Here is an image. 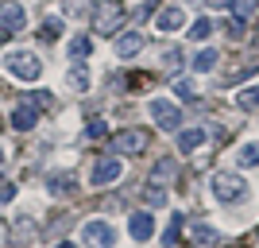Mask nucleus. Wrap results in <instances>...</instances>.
Masks as SVG:
<instances>
[{
    "label": "nucleus",
    "instance_id": "obj_25",
    "mask_svg": "<svg viewBox=\"0 0 259 248\" xmlns=\"http://www.w3.org/2000/svg\"><path fill=\"white\" fill-rule=\"evenodd\" d=\"M232 8H236V16H240V20H248L251 12H255V0H232Z\"/></svg>",
    "mask_w": 259,
    "mask_h": 248
},
{
    "label": "nucleus",
    "instance_id": "obj_8",
    "mask_svg": "<svg viewBox=\"0 0 259 248\" xmlns=\"http://www.w3.org/2000/svg\"><path fill=\"white\" fill-rule=\"evenodd\" d=\"M120 179V159L116 155H101L97 167H93V174H89V183L93 186H108V183H116Z\"/></svg>",
    "mask_w": 259,
    "mask_h": 248
},
{
    "label": "nucleus",
    "instance_id": "obj_28",
    "mask_svg": "<svg viewBox=\"0 0 259 248\" xmlns=\"http://www.w3.org/2000/svg\"><path fill=\"white\" fill-rule=\"evenodd\" d=\"M228 35H232V39H244V20H240V16H232V20H228V27H225Z\"/></svg>",
    "mask_w": 259,
    "mask_h": 248
},
{
    "label": "nucleus",
    "instance_id": "obj_5",
    "mask_svg": "<svg viewBox=\"0 0 259 248\" xmlns=\"http://www.w3.org/2000/svg\"><path fill=\"white\" fill-rule=\"evenodd\" d=\"M81 244L85 248H112L116 244V229L108 221H85L81 225Z\"/></svg>",
    "mask_w": 259,
    "mask_h": 248
},
{
    "label": "nucleus",
    "instance_id": "obj_24",
    "mask_svg": "<svg viewBox=\"0 0 259 248\" xmlns=\"http://www.w3.org/2000/svg\"><path fill=\"white\" fill-rule=\"evenodd\" d=\"M143 202H147V205H162V202H166V190H162V186H147V190H143Z\"/></svg>",
    "mask_w": 259,
    "mask_h": 248
},
{
    "label": "nucleus",
    "instance_id": "obj_31",
    "mask_svg": "<svg viewBox=\"0 0 259 248\" xmlns=\"http://www.w3.org/2000/svg\"><path fill=\"white\" fill-rule=\"evenodd\" d=\"M155 174H174V163H170V159H162L159 167H155Z\"/></svg>",
    "mask_w": 259,
    "mask_h": 248
},
{
    "label": "nucleus",
    "instance_id": "obj_20",
    "mask_svg": "<svg viewBox=\"0 0 259 248\" xmlns=\"http://www.w3.org/2000/svg\"><path fill=\"white\" fill-rule=\"evenodd\" d=\"M209 35H213V20H194V27H190V39H194V43H205Z\"/></svg>",
    "mask_w": 259,
    "mask_h": 248
},
{
    "label": "nucleus",
    "instance_id": "obj_2",
    "mask_svg": "<svg viewBox=\"0 0 259 248\" xmlns=\"http://www.w3.org/2000/svg\"><path fill=\"white\" fill-rule=\"evenodd\" d=\"M124 4L120 0H101L97 12H93V31L97 35H116L120 31V23H124Z\"/></svg>",
    "mask_w": 259,
    "mask_h": 248
},
{
    "label": "nucleus",
    "instance_id": "obj_9",
    "mask_svg": "<svg viewBox=\"0 0 259 248\" xmlns=\"http://www.w3.org/2000/svg\"><path fill=\"white\" fill-rule=\"evenodd\" d=\"M35 124H39V105H35V101H20V105L12 109V128L31 132Z\"/></svg>",
    "mask_w": 259,
    "mask_h": 248
},
{
    "label": "nucleus",
    "instance_id": "obj_6",
    "mask_svg": "<svg viewBox=\"0 0 259 248\" xmlns=\"http://www.w3.org/2000/svg\"><path fill=\"white\" fill-rule=\"evenodd\" d=\"M23 23H27V12H23V4H16V0H4V4H0V39H4V35L23 31Z\"/></svg>",
    "mask_w": 259,
    "mask_h": 248
},
{
    "label": "nucleus",
    "instance_id": "obj_26",
    "mask_svg": "<svg viewBox=\"0 0 259 248\" xmlns=\"http://www.w3.org/2000/svg\"><path fill=\"white\" fill-rule=\"evenodd\" d=\"M178 233H182V214L174 217V225H170V233L162 237V244H166V248H174V240H178Z\"/></svg>",
    "mask_w": 259,
    "mask_h": 248
},
{
    "label": "nucleus",
    "instance_id": "obj_27",
    "mask_svg": "<svg viewBox=\"0 0 259 248\" xmlns=\"http://www.w3.org/2000/svg\"><path fill=\"white\" fill-rule=\"evenodd\" d=\"M31 101H35V105H39V109H51V105H54L51 89H35V93H31Z\"/></svg>",
    "mask_w": 259,
    "mask_h": 248
},
{
    "label": "nucleus",
    "instance_id": "obj_21",
    "mask_svg": "<svg viewBox=\"0 0 259 248\" xmlns=\"http://www.w3.org/2000/svg\"><path fill=\"white\" fill-rule=\"evenodd\" d=\"M85 54H93V39H89V35H77L74 43H70V58H85Z\"/></svg>",
    "mask_w": 259,
    "mask_h": 248
},
{
    "label": "nucleus",
    "instance_id": "obj_30",
    "mask_svg": "<svg viewBox=\"0 0 259 248\" xmlns=\"http://www.w3.org/2000/svg\"><path fill=\"white\" fill-rule=\"evenodd\" d=\"M12 198H16V186L8 179H0V202H12Z\"/></svg>",
    "mask_w": 259,
    "mask_h": 248
},
{
    "label": "nucleus",
    "instance_id": "obj_36",
    "mask_svg": "<svg viewBox=\"0 0 259 248\" xmlns=\"http://www.w3.org/2000/svg\"><path fill=\"white\" fill-rule=\"evenodd\" d=\"M255 8H259V0H255Z\"/></svg>",
    "mask_w": 259,
    "mask_h": 248
},
{
    "label": "nucleus",
    "instance_id": "obj_19",
    "mask_svg": "<svg viewBox=\"0 0 259 248\" xmlns=\"http://www.w3.org/2000/svg\"><path fill=\"white\" fill-rule=\"evenodd\" d=\"M70 86H74V89H89V66L85 62H74V70H70Z\"/></svg>",
    "mask_w": 259,
    "mask_h": 248
},
{
    "label": "nucleus",
    "instance_id": "obj_13",
    "mask_svg": "<svg viewBox=\"0 0 259 248\" xmlns=\"http://www.w3.org/2000/svg\"><path fill=\"white\" fill-rule=\"evenodd\" d=\"M201 144H205V132H201V128H186L182 136H178V151H182V155H190V151H197V148H201Z\"/></svg>",
    "mask_w": 259,
    "mask_h": 248
},
{
    "label": "nucleus",
    "instance_id": "obj_16",
    "mask_svg": "<svg viewBox=\"0 0 259 248\" xmlns=\"http://www.w3.org/2000/svg\"><path fill=\"white\" fill-rule=\"evenodd\" d=\"M190 237H194L197 244H217V240H221V237H217V229H209L205 221H190Z\"/></svg>",
    "mask_w": 259,
    "mask_h": 248
},
{
    "label": "nucleus",
    "instance_id": "obj_18",
    "mask_svg": "<svg viewBox=\"0 0 259 248\" xmlns=\"http://www.w3.org/2000/svg\"><path fill=\"white\" fill-rule=\"evenodd\" d=\"M217 62H221V54H217V51H197V58H194V70H197V74H209V70H213Z\"/></svg>",
    "mask_w": 259,
    "mask_h": 248
},
{
    "label": "nucleus",
    "instance_id": "obj_7",
    "mask_svg": "<svg viewBox=\"0 0 259 248\" xmlns=\"http://www.w3.org/2000/svg\"><path fill=\"white\" fill-rule=\"evenodd\" d=\"M151 120L159 124L162 132H174L178 124H182V113H178V105H170V101L155 97V101H151Z\"/></svg>",
    "mask_w": 259,
    "mask_h": 248
},
{
    "label": "nucleus",
    "instance_id": "obj_29",
    "mask_svg": "<svg viewBox=\"0 0 259 248\" xmlns=\"http://www.w3.org/2000/svg\"><path fill=\"white\" fill-rule=\"evenodd\" d=\"M58 31H62V20H47V23H43V31H39V35H43V39H54Z\"/></svg>",
    "mask_w": 259,
    "mask_h": 248
},
{
    "label": "nucleus",
    "instance_id": "obj_22",
    "mask_svg": "<svg viewBox=\"0 0 259 248\" xmlns=\"http://www.w3.org/2000/svg\"><path fill=\"white\" fill-rule=\"evenodd\" d=\"M85 136H89V140H105V136H108V124H105L101 117H93V120L85 124Z\"/></svg>",
    "mask_w": 259,
    "mask_h": 248
},
{
    "label": "nucleus",
    "instance_id": "obj_11",
    "mask_svg": "<svg viewBox=\"0 0 259 248\" xmlns=\"http://www.w3.org/2000/svg\"><path fill=\"white\" fill-rule=\"evenodd\" d=\"M128 233H132L136 240H151V237H155V217H151V214H132Z\"/></svg>",
    "mask_w": 259,
    "mask_h": 248
},
{
    "label": "nucleus",
    "instance_id": "obj_32",
    "mask_svg": "<svg viewBox=\"0 0 259 248\" xmlns=\"http://www.w3.org/2000/svg\"><path fill=\"white\" fill-rule=\"evenodd\" d=\"M205 4H209L213 12H221V8H232V0H205Z\"/></svg>",
    "mask_w": 259,
    "mask_h": 248
},
{
    "label": "nucleus",
    "instance_id": "obj_3",
    "mask_svg": "<svg viewBox=\"0 0 259 248\" xmlns=\"http://www.w3.org/2000/svg\"><path fill=\"white\" fill-rule=\"evenodd\" d=\"M209 190H213L217 202H240V198L248 194L244 179H240V174H228V171H213V179H209Z\"/></svg>",
    "mask_w": 259,
    "mask_h": 248
},
{
    "label": "nucleus",
    "instance_id": "obj_23",
    "mask_svg": "<svg viewBox=\"0 0 259 248\" xmlns=\"http://www.w3.org/2000/svg\"><path fill=\"white\" fill-rule=\"evenodd\" d=\"M174 93H178L182 101H194V97H197V89H194V82H190V78H178V82H174Z\"/></svg>",
    "mask_w": 259,
    "mask_h": 248
},
{
    "label": "nucleus",
    "instance_id": "obj_17",
    "mask_svg": "<svg viewBox=\"0 0 259 248\" xmlns=\"http://www.w3.org/2000/svg\"><path fill=\"white\" fill-rule=\"evenodd\" d=\"M236 163H240V167H248V171H251V167H259V140H248V144H244V148H240V155H236Z\"/></svg>",
    "mask_w": 259,
    "mask_h": 248
},
{
    "label": "nucleus",
    "instance_id": "obj_35",
    "mask_svg": "<svg viewBox=\"0 0 259 248\" xmlns=\"http://www.w3.org/2000/svg\"><path fill=\"white\" fill-rule=\"evenodd\" d=\"M0 163H4V148H0Z\"/></svg>",
    "mask_w": 259,
    "mask_h": 248
},
{
    "label": "nucleus",
    "instance_id": "obj_14",
    "mask_svg": "<svg viewBox=\"0 0 259 248\" xmlns=\"http://www.w3.org/2000/svg\"><path fill=\"white\" fill-rule=\"evenodd\" d=\"M74 190H77V179H74V174H54V179H51V194L54 198H70Z\"/></svg>",
    "mask_w": 259,
    "mask_h": 248
},
{
    "label": "nucleus",
    "instance_id": "obj_12",
    "mask_svg": "<svg viewBox=\"0 0 259 248\" xmlns=\"http://www.w3.org/2000/svg\"><path fill=\"white\" fill-rule=\"evenodd\" d=\"M140 51H143V35L140 31H128V35L116 39V54L120 58H132V54H140Z\"/></svg>",
    "mask_w": 259,
    "mask_h": 248
},
{
    "label": "nucleus",
    "instance_id": "obj_15",
    "mask_svg": "<svg viewBox=\"0 0 259 248\" xmlns=\"http://www.w3.org/2000/svg\"><path fill=\"white\" fill-rule=\"evenodd\" d=\"M236 105L244 109V113H251V109H259V82H251V86H244L236 93Z\"/></svg>",
    "mask_w": 259,
    "mask_h": 248
},
{
    "label": "nucleus",
    "instance_id": "obj_34",
    "mask_svg": "<svg viewBox=\"0 0 259 248\" xmlns=\"http://www.w3.org/2000/svg\"><path fill=\"white\" fill-rule=\"evenodd\" d=\"M4 237H8V229H4V221H0V244H4Z\"/></svg>",
    "mask_w": 259,
    "mask_h": 248
},
{
    "label": "nucleus",
    "instance_id": "obj_1",
    "mask_svg": "<svg viewBox=\"0 0 259 248\" xmlns=\"http://www.w3.org/2000/svg\"><path fill=\"white\" fill-rule=\"evenodd\" d=\"M0 66H4L12 78H20V82H35V78L43 74V62H39L31 51H8L0 58Z\"/></svg>",
    "mask_w": 259,
    "mask_h": 248
},
{
    "label": "nucleus",
    "instance_id": "obj_4",
    "mask_svg": "<svg viewBox=\"0 0 259 248\" xmlns=\"http://www.w3.org/2000/svg\"><path fill=\"white\" fill-rule=\"evenodd\" d=\"M112 148H116V155H143V151L151 148V136L143 128H124V132H116Z\"/></svg>",
    "mask_w": 259,
    "mask_h": 248
},
{
    "label": "nucleus",
    "instance_id": "obj_33",
    "mask_svg": "<svg viewBox=\"0 0 259 248\" xmlns=\"http://www.w3.org/2000/svg\"><path fill=\"white\" fill-rule=\"evenodd\" d=\"M54 248H77V244H70V240H58V244H54Z\"/></svg>",
    "mask_w": 259,
    "mask_h": 248
},
{
    "label": "nucleus",
    "instance_id": "obj_10",
    "mask_svg": "<svg viewBox=\"0 0 259 248\" xmlns=\"http://www.w3.org/2000/svg\"><path fill=\"white\" fill-rule=\"evenodd\" d=\"M182 23H186V8H182V4H170V8H162V12H159L155 27H159V31H178Z\"/></svg>",
    "mask_w": 259,
    "mask_h": 248
}]
</instances>
